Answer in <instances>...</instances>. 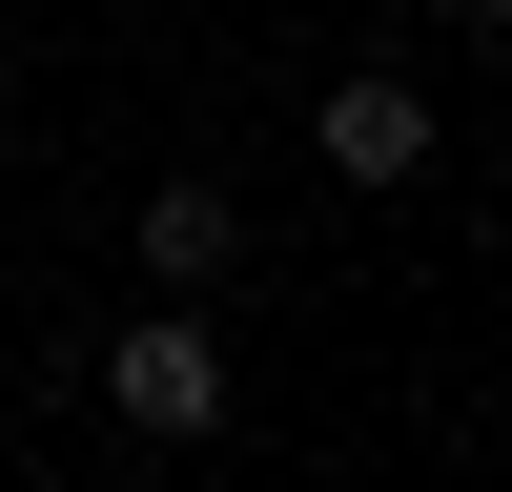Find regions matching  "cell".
<instances>
[{"label":"cell","instance_id":"1","mask_svg":"<svg viewBox=\"0 0 512 492\" xmlns=\"http://www.w3.org/2000/svg\"><path fill=\"white\" fill-rule=\"evenodd\" d=\"M103 410H123V431H144V451H205V431H226V328H205V308H144V328H123V349H103Z\"/></svg>","mask_w":512,"mask_h":492},{"label":"cell","instance_id":"2","mask_svg":"<svg viewBox=\"0 0 512 492\" xmlns=\"http://www.w3.org/2000/svg\"><path fill=\"white\" fill-rule=\"evenodd\" d=\"M328 164H349V185H410V164H431V82H410V62H349V82H328Z\"/></svg>","mask_w":512,"mask_h":492},{"label":"cell","instance_id":"3","mask_svg":"<svg viewBox=\"0 0 512 492\" xmlns=\"http://www.w3.org/2000/svg\"><path fill=\"white\" fill-rule=\"evenodd\" d=\"M226 267H246V205L205 185V164H185V185H144V287H164V308H205Z\"/></svg>","mask_w":512,"mask_h":492},{"label":"cell","instance_id":"4","mask_svg":"<svg viewBox=\"0 0 512 492\" xmlns=\"http://www.w3.org/2000/svg\"><path fill=\"white\" fill-rule=\"evenodd\" d=\"M472 21H512V0H472Z\"/></svg>","mask_w":512,"mask_h":492}]
</instances>
